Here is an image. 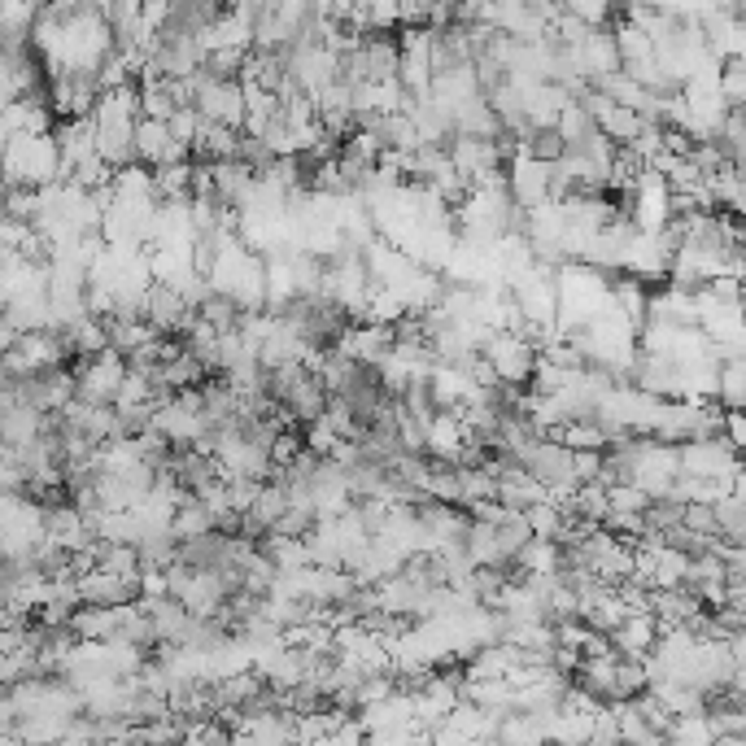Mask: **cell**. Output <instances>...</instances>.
Returning a JSON list of instances; mask_svg holds the SVG:
<instances>
[{"label":"cell","mask_w":746,"mask_h":746,"mask_svg":"<svg viewBox=\"0 0 746 746\" xmlns=\"http://www.w3.org/2000/svg\"><path fill=\"white\" fill-rule=\"evenodd\" d=\"M480 363L493 371L498 389H515V384H528L533 380V367H537V350L515 332H493L485 345H480Z\"/></svg>","instance_id":"1"},{"label":"cell","mask_w":746,"mask_h":746,"mask_svg":"<svg viewBox=\"0 0 746 746\" xmlns=\"http://www.w3.org/2000/svg\"><path fill=\"white\" fill-rule=\"evenodd\" d=\"M677 463H681V476H690V480H733L738 476V450H729L720 437L677 445Z\"/></svg>","instance_id":"2"},{"label":"cell","mask_w":746,"mask_h":746,"mask_svg":"<svg viewBox=\"0 0 746 746\" xmlns=\"http://www.w3.org/2000/svg\"><path fill=\"white\" fill-rule=\"evenodd\" d=\"M123 376H127V363L114 350H105V354H96V363L88 371H83L79 393L88 397L92 406H110L114 397H118V384H123Z\"/></svg>","instance_id":"3"},{"label":"cell","mask_w":746,"mask_h":746,"mask_svg":"<svg viewBox=\"0 0 746 746\" xmlns=\"http://www.w3.org/2000/svg\"><path fill=\"white\" fill-rule=\"evenodd\" d=\"M171 533H175V541H197V537L219 533V524H214V515H210L206 507H201L197 498H188V502H179V507H175Z\"/></svg>","instance_id":"4"},{"label":"cell","mask_w":746,"mask_h":746,"mask_svg":"<svg viewBox=\"0 0 746 746\" xmlns=\"http://www.w3.org/2000/svg\"><path fill=\"white\" fill-rule=\"evenodd\" d=\"M742 96H746V57L720 62V101H725V110H742Z\"/></svg>","instance_id":"5"},{"label":"cell","mask_w":746,"mask_h":746,"mask_svg":"<svg viewBox=\"0 0 746 746\" xmlns=\"http://www.w3.org/2000/svg\"><path fill=\"white\" fill-rule=\"evenodd\" d=\"M197 127H201V114L192 110V105H179V110L166 118V131H171V140L179 149H192V140H197Z\"/></svg>","instance_id":"6"}]
</instances>
